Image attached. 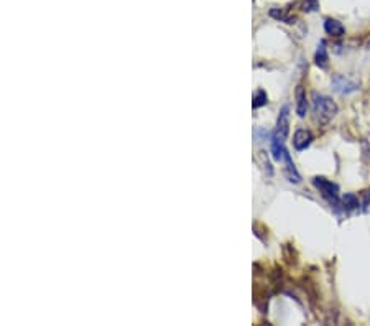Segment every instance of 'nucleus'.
Returning <instances> with one entry per match:
<instances>
[{
	"instance_id": "obj_1",
	"label": "nucleus",
	"mask_w": 370,
	"mask_h": 326,
	"mask_svg": "<svg viewBox=\"0 0 370 326\" xmlns=\"http://www.w3.org/2000/svg\"><path fill=\"white\" fill-rule=\"evenodd\" d=\"M313 112L319 124H327L329 120L336 117L337 106L332 99L326 98L323 94L314 93L313 94Z\"/></svg>"
},
{
	"instance_id": "obj_2",
	"label": "nucleus",
	"mask_w": 370,
	"mask_h": 326,
	"mask_svg": "<svg viewBox=\"0 0 370 326\" xmlns=\"http://www.w3.org/2000/svg\"><path fill=\"white\" fill-rule=\"evenodd\" d=\"M313 185L316 186L318 191L321 193V196H323L326 201H329L332 206H337L339 204V188L336 183H332V181L326 180L323 177H316L313 180Z\"/></svg>"
},
{
	"instance_id": "obj_3",
	"label": "nucleus",
	"mask_w": 370,
	"mask_h": 326,
	"mask_svg": "<svg viewBox=\"0 0 370 326\" xmlns=\"http://www.w3.org/2000/svg\"><path fill=\"white\" fill-rule=\"evenodd\" d=\"M288 132H290V107L285 106L282 109L280 116H278V120H276V130L273 137L280 138V140H287L288 137Z\"/></svg>"
},
{
	"instance_id": "obj_4",
	"label": "nucleus",
	"mask_w": 370,
	"mask_h": 326,
	"mask_svg": "<svg viewBox=\"0 0 370 326\" xmlns=\"http://www.w3.org/2000/svg\"><path fill=\"white\" fill-rule=\"evenodd\" d=\"M332 88H334V91H337L339 94H349L359 89V83L349 79V77H345L342 74H336L332 77Z\"/></svg>"
},
{
	"instance_id": "obj_5",
	"label": "nucleus",
	"mask_w": 370,
	"mask_h": 326,
	"mask_svg": "<svg viewBox=\"0 0 370 326\" xmlns=\"http://www.w3.org/2000/svg\"><path fill=\"white\" fill-rule=\"evenodd\" d=\"M313 142V134L306 129H298L293 135V147L298 150V152H303L306 150L309 145Z\"/></svg>"
},
{
	"instance_id": "obj_6",
	"label": "nucleus",
	"mask_w": 370,
	"mask_h": 326,
	"mask_svg": "<svg viewBox=\"0 0 370 326\" xmlns=\"http://www.w3.org/2000/svg\"><path fill=\"white\" fill-rule=\"evenodd\" d=\"M283 161H285V165H287V167H285V175H287L288 181H291V183H300V181H301V177H300L298 170H296V167H295L293 160H291L290 153L285 155Z\"/></svg>"
},
{
	"instance_id": "obj_7",
	"label": "nucleus",
	"mask_w": 370,
	"mask_h": 326,
	"mask_svg": "<svg viewBox=\"0 0 370 326\" xmlns=\"http://www.w3.org/2000/svg\"><path fill=\"white\" fill-rule=\"evenodd\" d=\"M324 30H326V33L331 35V36H342L345 32L342 23L334 20V18H327V20L324 22Z\"/></svg>"
},
{
	"instance_id": "obj_8",
	"label": "nucleus",
	"mask_w": 370,
	"mask_h": 326,
	"mask_svg": "<svg viewBox=\"0 0 370 326\" xmlns=\"http://www.w3.org/2000/svg\"><path fill=\"white\" fill-rule=\"evenodd\" d=\"M306 112H308V101H306L305 89L298 88V91H296V114L300 117H305Z\"/></svg>"
},
{
	"instance_id": "obj_9",
	"label": "nucleus",
	"mask_w": 370,
	"mask_h": 326,
	"mask_svg": "<svg viewBox=\"0 0 370 326\" xmlns=\"http://www.w3.org/2000/svg\"><path fill=\"white\" fill-rule=\"evenodd\" d=\"M314 61L319 66V68H326L327 66V61H329V56H327V50H326V43L324 41H321L318 50H316V54H314Z\"/></svg>"
},
{
	"instance_id": "obj_10",
	"label": "nucleus",
	"mask_w": 370,
	"mask_h": 326,
	"mask_svg": "<svg viewBox=\"0 0 370 326\" xmlns=\"http://www.w3.org/2000/svg\"><path fill=\"white\" fill-rule=\"evenodd\" d=\"M342 204H344V208L345 209H357L360 206V203H359V198H357L354 193H345V195L342 196Z\"/></svg>"
},
{
	"instance_id": "obj_11",
	"label": "nucleus",
	"mask_w": 370,
	"mask_h": 326,
	"mask_svg": "<svg viewBox=\"0 0 370 326\" xmlns=\"http://www.w3.org/2000/svg\"><path fill=\"white\" fill-rule=\"evenodd\" d=\"M266 102H268V96H266V93L265 91H257L255 93V96H253V102H252V107L253 109H258V107H262V106H265Z\"/></svg>"
},
{
	"instance_id": "obj_12",
	"label": "nucleus",
	"mask_w": 370,
	"mask_h": 326,
	"mask_svg": "<svg viewBox=\"0 0 370 326\" xmlns=\"http://www.w3.org/2000/svg\"><path fill=\"white\" fill-rule=\"evenodd\" d=\"M260 155H262V158H263V161H260L258 158L255 160L257 163H262V168L263 170L268 173V177H271V175H273V168H271V165H270V161H268V158H266V155H265V152H260Z\"/></svg>"
},
{
	"instance_id": "obj_13",
	"label": "nucleus",
	"mask_w": 370,
	"mask_h": 326,
	"mask_svg": "<svg viewBox=\"0 0 370 326\" xmlns=\"http://www.w3.org/2000/svg\"><path fill=\"white\" fill-rule=\"evenodd\" d=\"M318 9H319L318 0H305V4H303V10L305 12H314Z\"/></svg>"
},
{
	"instance_id": "obj_14",
	"label": "nucleus",
	"mask_w": 370,
	"mask_h": 326,
	"mask_svg": "<svg viewBox=\"0 0 370 326\" xmlns=\"http://www.w3.org/2000/svg\"><path fill=\"white\" fill-rule=\"evenodd\" d=\"M363 147H365V150H367V152H370V134L367 135V138H365V140H363Z\"/></svg>"
}]
</instances>
